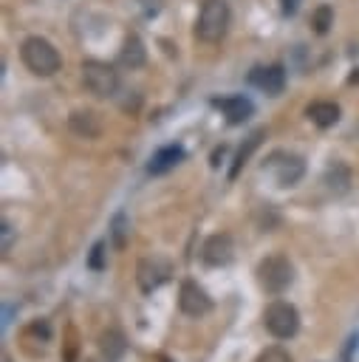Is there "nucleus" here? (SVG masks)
<instances>
[{
  "label": "nucleus",
  "mask_w": 359,
  "mask_h": 362,
  "mask_svg": "<svg viewBox=\"0 0 359 362\" xmlns=\"http://www.w3.org/2000/svg\"><path fill=\"white\" fill-rule=\"evenodd\" d=\"M119 62L124 65V68H141L144 62H147V48H144V42L136 37V34H130V37H124V45H122V51H119Z\"/></svg>",
  "instance_id": "dca6fc26"
},
{
  "label": "nucleus",
  "mask_w": 359,
  "mask_h": 362,
  "mask_svg": "<svg viewBox=\"0 0 359 362\" xmlns=\"http://www.w3.org/2000/svg\"><path fill=\"white\" fill-rule=\"evenodd\" d=\"M215 107L223 110V116H226L229 124H243V122L254 113L252 99L243 96V93H237V96H226V99H215Z\"/></svg>",
  "instance_id": "9b49d317"
},
{
  "label": "nucleus",
  "mask_w": 359,
  "mask_h": 362,
  "mask_svg": "<svg viewBox=\"0 0 359 362\" xmlns=\"http://www.w3.org/2000/svg\"><path fill=\"white\" fill-rule=\"evenodd\" d=\"M127 240H130V218H127V212L124 209H119L113 218H110V243H113V249H124L127 246Z\"/></svg>",
  "instance_id": "a211bd4d"
},
{
  "label": "nucleus",
  "mask_w": 359,
  "mask_h": 362,
  "mask_svg": "<svg viewBox=\"0 0 359 362\" xmlns=\"http://www.w3.org/2000/svg\"><path fill=\"white\" fill-rule=\"evenodd\" d=\"M88 266H90L93 272H102V269H105V240H96V243H93L90 255H88Z\"/></svg>",
  "instance_id": "5701e85b"
},
{
  "label": "nucleus",
  "mask_w": 359,
  "mask_h": 362,
  "mask_svg": "<svg viewBox=\"0 0 359 362\" xmlns=\"http://www.w3.org/2000/svg\"><path fill=\"white\" fill-rule=\"evenodd\" d=\"M178 308L187 317H204L212 308V300L204 291V286H198L195 280H184L181 288H178Z\"/></svg>",
  "instance_id": "1a4fd4ad"
},
{
  "label": "nucleus",
  "mask_w": 359,
  "mask_h": 362,
  "mask_svg": "<svg viewBox=\"0 0 359 362\" xmlns=\"http://www.w3.org/2000/svg\"><path fill=\"white\" fill-rule=\"evenodd\" d=\"M8 246H11V226L3 223V252H8Z\"/></svg>",
  "instance_id": "bb28decb"
},
{
  "label": "nucleus",
  "mask_w": 359,
  "mask_h": 362,
  "mask_svg": "<svg viewBox=\"0 0 359 362\" xmlns=\"http://www.w3.org/2000/svg\"><path fill=\"white\" fill-rule=\"evenodd\" d=\"M263 325L274 339H291L300 328V311L288 300H271L263 308Z\"/></svg>",
  "instance_id": "20e7f679"
},
{
  "label": "nucleus",
  "mask_w": 359,
  "mask_h": 362,
  "mask_svg": "<svg viewBox=\"0 0 359 362\" xmlns=\"http://www.w3.org/2000/svg\"><path fill=\"white\" fill-rule=\"evenodd\" d=\"M263 136H266V130H254L243 144H240V150H237V156H235V161H232V170H229V178H237L240 175V170L249 164V158H252V153L260 147V141H263Z\"/></svg>",
  "instance_id": "f3484780"
},
{
  "label": "nucleus",
  "mask_w": 359,
  "mask_h": 362,
  "mask_svg": "<svg viewBox=\"0 0 359 362\" xmlns=\"http://www.w3.org/2000/svg\"><path fill=\"white\" fill-rule=\"evenodd\" d=\"M254 362H294V359L283 345H269L254 356Z\"/></svg>",
  "instance_id": "412c9836"
},
{
  "label": "nucleus",
  "mask_w": 359,
  "mask_h": 362,
  "mask_svg": "<svg viewBox=\"0 0 359 362\" xmlns=\"http://www.w3.org/2000/svg\"><path fill=\"white\" fill-rule=\"evenodd\" d=\"M23 339H25V345L34 342V345H40V348L45 351V342L51 339V328H48V322H45V320H34V322L23 331Z\"/></svg>",
  "instance_id": "aec40b11"
},
{
  "label": "nucleus",
  "mask_w": 359,
  "mask_h": 362,
  "mask_svg": "<svg viewBox=\"0 0 359 362\" xmlns=\"http://www.w3.org/2000/svg\"><path fill=\"white\" fill-rule=\"evenodd\" d=\"M99 348H102V354L107 356V362H116V359H122V354H124V337H122V331H116V328H107L102 337H99Z\"/></svg>",
  "instance_id": "6ab92c4d"
},
{
  "label": "nucleus",
  "mask_w": 359,
  "mask_h": 362,
  "mask_svg": "<svg viewBox=\"0 0 359 362\" xmlns=\"http://www.w3.org/2000/svg\"><path fill=\"white\" fill-rule=\"evenodd\" d=\"M331 23H334V11H331L328 6H319V8L314 11V28H317V34H325Z\"/></svg>",
  "instance_id": "4be33fe9"
},
{
  "label": "nucleus",
  "mask_w": 359,
  "mask_h": 362,
  "mask_svg": "<svg viewBox=\"0 0 359 362\" xmlns=\"http://www.w3.org/2000/svg\"><path fill=\"white\" fill-rule=\"evenodd\" d=\"M181 161H184V147L181 144H167V147H161V150L153 153L147 170H150V175H164V173L175 170Z\"/></svg>",
  "instance_id": "f8f14e48"
},
{
  "label": "nucleus",
  "mask_w": 359,
  "mask_h": 362,
  "mask_svg": "<svg viewBox=\"0 0 359 362\" xmlns=\"http://www.w3.org/2000/svg\"><path fill=\"white\" fill-rule=\"evenodd\" d=\"M305 116L317 127H334L339 122V105L336 102H328V99H319V102H311L305 107Z\"/></svg>",
  "instance_id": "2eb2a0df"
},
{
  "label": "nucleus",
  "mask_w": 359,
  "mask_h": 362,
  "mask_svg": "<svg viewBox=\"0 0 359 362\" xmlns=\"http://www.w3.org/2000/svg\"><path fill=\"white\" fill-rule=\"evenodd\" d=\"M232 257H235V243H232V238H229L226 232L209 235V238L204 240V246H201V260H204L206 266H212V269L226 266Z\"/></svg>",
  "instance_id": "6e6552de"
},
{
  "label": "nucleus",
  "mask_w": 359,
  "mask_h": 362,
  "mask_svg": "<svg viewBox=\"0 0 359 362\" xmlns=\"http://www.w3.org/2000/svg\"><path fill=\"white\" fill-rule=\"evenodd\" d=\"M170 272H172V269H170V260H167V257H158V255L141 257V260H139V269H136L139 288H141L144 294H153L161 283H167Z\"/></svg>",
  "instance_id": "0eeeda50"
},
{
  "label": "nucleus",
  "mask_w": 359,
  "mask_h": 362,
  "mask_svg": "<svg viewBox=\"0 0 359 362\" xmlns=\"http://www.w3.org/2000/svg\"><path fill=\"white\" fill-rule=\"evenodd\" d=\"M322 181H325L331 195H345L351 189V184H353V175H351V167L345 161H331Z\"/></svg>",
  "instance_id": "ddd939ff"
},
{
  "label": "nucleus",
  "mask_w": 359,
  "mask_h": 362,
  "mask_svg": "<svg viewBox=\"0 0 359 362\" xmlns=\"http://www.w3.org/2000/svg\"><path fill=\"white\" fill-rule=\"evenodd\" d=\"M249 82L254 88H260L266 96H277L286 88V71H283V65H257L249 74Z\"/></svg>",
  "instance_id": "9d476101"
},
{
  "label": "nucleus",
  "mask_w": 359,
  "mask_h": 362,
  "mask_svg": "<svg viewBox=\"0 0 359 362\" xmlns=\"http://www.w3.org/2000/svg\"><path fill=\"white\" fill-rule=\"evenodd\" d=\"M71 130L82 139H96L102 133V119L93 113V110H73L71 119H68Z\"/></svg>",
  "instance_id": "4468645a"
},
{
  "label": "nucleus",
  "mask_w": 359,
  "mask_h": 362,
  "mask_svg": "<svg viewBox=\"0 0 359 362\" xmlns=\"http://www.w3.org/2000/svg\"><path fill=\"white\" fill-rule=\"evenodd\" d=\"M20 59L34 76H54L62 65L59 51L45 37H28L20 45Z\"/></svg>",
  "instance_id": "f03ea898"
},
{
  "label": "nucleus",
  "mask_w": 359,
  "mask_h": 362,
  "mask_svg": "<svg viewBox=\"0 0 359 362\" xmlns=\"http://www.w3.org/2000/svg\"><path fill=\"white\" fill-rule=\"evenodd\" d=\"M232 11L226 0H204L198 20H195V37L201 42H220L229 31Z\"/></svg>",
  "instance_id": "f257e3e1"
},
{
  "label": "nucleus",
  "mask_w": 359,
  "mask_h": 362,
  "mask_svg": "<svg viewBox=\"0 0 359 362\" xmlns=\"http://www.w3.org/2000/svg\"><path fill=\"white\" fill-rule=\"evenodd\" d=\"M82 82H85L88 93H93L96 99H110L119 90V74L113 71V65H107L102 59L82 62Z\"/></svg>",
  "instance_id": "39448f33"
},
{
  "label": "nucleus",
  "mask_w": 359,
  "mask_h": 362,
  "mask_svg": "<svg viewBox=\"0 0 359 362\" xmlns=\"http://www.w3.org/2000/svg\"><path fill=\"white\" fill-rule=\"evenodd\" d=\"M280 8H283V14H294L300 8V0H280Z\"/></svg>",
  "instance_id": "a878e982"
},
{
  "label": "nucleus",
  "mask_w": 359,
  "mask_h": 362,
  "mask_svg": "<svg viewBox=\"0 0 359 362\" xmlns=\"http://www.w3.org/2000/svg\"><path fill=\"white\" fill-rule=\"evenodd\" d=\"M155 362H167V359H164V356H158V359H155Z\"/></svg>",
  "instance_id": "cd10ccee"
},
{
  "label": "nucleus",
  "mask_w": 359,
  "mask_h": 362,
  "mask_svg": "<svg viewBox=\"0 0 359 362\" xmlns=\"http://www.w3.org/2000/svg\"><path fill=\"white\" fill-rule=\"evenodd\" d=\"M263 170L274 178L277 187H294V184H300V178L305 175V161H302V156H297V153L274 150V153L266 158Z\"/></svg>",
  "instance_id": "423d86ee"
},
{
  "label": "nucleus",
  "mask_w": 359,
  "mask_h": 362,
  "mask_svg": "<svg viewBox=\"0 0 359 362\" xmlns=\"http://www.w3.org/2000/svg\"><path fill=\"white\" fill-rule=\"evenodd\" d=\"M3 362H11V359H3Z\"/></svg>",
  "instance_id": "c85d7f7f"
},
{
  "label": "nucleus",
  "mask_w": 359,
  "mask_h": 362,
  "mask_svg": "<svg viewBox=\"0 0 359 362\" xmlns=\"http://www.w3.org/2000/svg\"><path fill=\"white\" fill-rule=\"evenodd\" d=\"M76 354H79V339H76V328H68V339H65L62 362H76Z\"/></svg>",
  "instance_id": "b1692460"
},
{
  "label": "nucleus",
  "mask_w": 359,
  "mask_h": 362,
  "mask_svg": "<svg viewBox=\"0 0 359 362\" xmlns=\"http://www.w3.org/2000/svg\"><path fill=\"white\" fill-rule=\"evenodd\" d=\"M254 277L266 294H283L294 283V263L286 255H269L257 263Z\"/></svg>",
  "instance_id": "7ed1b4c3"
},
{
  "label": "nucleus",
  "mask_w": 359,
  "mask_h": 362,
  "mask_svg": "<svg viewBox=\"0 0 359 362\" xmlns=\"http://www.w3.org/2000/svg\"><path fill=\"white\" fill-rule=\"evenodd\" d=\"M136 3H139V8H141L144 17H155L161 11V0H136Z\"/></svg>",
  "instance_id": "393cba45"
}]
</instances>
